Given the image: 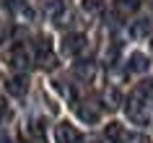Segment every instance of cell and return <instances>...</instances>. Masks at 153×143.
I'll list each match as a JSON object with an SVG mask.
<instances>
[{
  "instance_id": "obj_1",
  "label": "cell",
  "mask_w": 153,
  "mask_h": 143,
  "mask_svg": "<svg viewBox=\"0 0 153 143\" xmlns=\"http://www.w3.org/2000/svg\"><path fill=\"white\" fill-rule=\"evenodd\" d=\"M125 112H127V117L137 125H145V120H148V112H145V102L140 99V94H132L125 104Z\"/></svg>"
},
{
  "instance_id": "obj_2",
  "label": "cell",
  "mask_w": 153,
  "mask_h": 143,
  "mask_svg": "<svg viewBox=\"0 0 153 143\" xmlns=\"http://www.w3.org/2000/svg\"><path fill=\"white\" fill-rule=\"evenodd\" d=\"M36 63H39L44 70H52V68L57 65V57H55V52H52V44H49V39H44V37L36 42Z\"/></svg>"
},
{
  "instance_id": "obj_3",
  "label": "cell",
  "mask_w": 153,
  "mask_h": 143,
  "mask_svg": "<svg viewBox=\"0 0 153 143\" xmlns=\"http://www.w3.org/2000/svg\"><path fill=\"white\" fill-rule=\"evenodd\" d=\"M5 60H8V65L13 70H26V68H29V52H26L21 44H16V47L10 49L8 55H5Z\"/></svg>"
},
{
  "instance_id": "obj_4",
  "label": "cell",
  "mask_w": 153,
  "mask_h": 143,
  "mask_svg": "<svg viewBox=\"0 0 153 143\" xmlns=\"http://www.w3.org/2000/svg\"><path fill=\"white\" fill-rule=\"evenodd\" d=\"M73 76L81 78L83 83L94 81V76H96V63H94V60H78V63L73 65Z\"/></svg>"
},
{
  "instance_id": "obj_5",
  "label": "cell",
  "mask_w": 153,
  "mask_h": 143,
  "mask_svg": "<svg viewBox=\"0 0 153 143\" xmlns=\"http://www.w3.org/2000/svg\"><path fill=\"white\" fill-rule=\"evenodd\" d=\"M86 37H83V34H70V37H68V39L62 42V52L65 55H81L83 49H86Z\"/></svg>"
},
{
  "instance_id": "obj_6",
  "label": "cell",
  "mask_w": 153,
  "mask_h": 143,
  "mask_svg": "<svg viewBox=\"0 0 153 143\" xmlns=\"http://www.w3.org/2000/svg\"><path fill=\"white\" fill-rule=\"evenodd\" d=\"M57 143H81V133L70 122H60L57 125Z\"/></svg>"
},
{
  "instance_id": "obj_7",
  "label": "cell",
  "mask_w": 153,
  "mask_h": 143,
  "mask_svg": "<svg viewBox=\"0 0 153 143\" xmlns=\"http://www.w3.org/2000/svg\"><path fill=\"white\" fill-rule=\"evenodd\" d=\"M151 68V60H148V55H143V52H132L127 60V70L130 73H145Z\"/></svg>"
},
{
  "instance_id": "obj_8",
  "label": "cell",
  "mask_w": 153,
  "mask_h": 143,
  "mask_svg": "<svg viewBox=\"0 0 153 143\" xmlns=\"http://www.w3.org/2000/svg\"><path fill=\"white\" fill-rule=\"evenodd\" d=\"M5 88H8L10 96H24L26 91H29V78H26V76H13V78H8Z\"/></svg>"
},
{
  "instance_id": "obj_9",
  "label": "cell",
  "mask_w": 153,
  "mask_h": 143,
  "mask_svg": "<svg viewBox=\"0 0 153 143\" xmlns=\"http://www.w3.org/2000/svg\"><path fill=\"white\" fill-rule=\"evenodd\" d=\"M151 29H153L151 18H137V21H132V26H130V34H132V39H145V37L151 34Z\"/></svg>"
},
{
  "instance_id": "obj_10",
  "label": "cell",
  "mask_w": 153,
  "mask_h": 143,
  "mask_svg": "<svg viewBox=\"0 0 153 143\" xmlns=\"http://www.w3.org/2000/svg\"><path fill=\"white\" fill-rule=\"evenodd\" d=\"M104 135H106V141H112V143H122L125 141V127H122V122H109L104 127Z\"/></svg>"
},
{
  "instance_id": "obj_11",
  "label": "cell",
  "mask_w": 153,
  "mask_h": 143,
  "mask_svg": "<svg viewBox=\"0 0 153 143\" xmlns=\"http://www.w3.org/2000/svg\"><path fill=\"white\" fill-rule=\"evenodd\" d=\"M10 8H13V13H16L21 21H31L34 18V10L29 8V5H24V3H13V0H10Z\"/></svg>"
},
{
  "instance_id": "obj_12",
  "label": "cell",
  "mask_w": 153,
  "mask_h": 143,
  "mask_svg": "<svg viewBox=\"0 0 153 143\" xmlns=\"http://www.w3.org/2000/svg\"><path fill=\"white\" fill-rule=\"evenodd\" d=\"M75 112H78V117L86 120V122H96V120H99V112H94L88 104H81V107H78Z\"/></svg>"
},
{
  "instance_id": "obj_13",
  "label": "cell",
  "mask_w": 153,
  "mask_h": 143,
  "mask_svg": "<svg viewBox=\"0 0 153 143\" xmlns=\"http://www.w3.org/2000/svg\"><path fill=\"white\" fill-rule=\"evenodd\" d=\"M117 8L120 13H135L140 8V0H117Z\"/></svg>"
},
{
  "instance_id": "obj_14",
  "label": "cell",
  "mask_w": 153,
  "mask_h": 143,
  "mask_svg": "<svg viewBox=\"0 0 153 143\" xmlns=\"http://www.w3.org/2000/svg\"><path fill=\"white\" fill-rule=\"evenodd\" d=\"M81 5L88 13H99V10H104V0H81Z\"/></svg>"
},
{
  "instance_id": "obj_15",
  "label": "cell",
  "mask_w": 153,
  "mask_h": 143,
  "mask_svg": "<svg viewBox=\"0 0 153 143\" xmlns=\"http://www.w3.org/2000/svg\"><path fill=\"white\" fill-rule=\"evenodd\" d=\"M106 107H109V109H114V107H120L122 104V96H120V91H117V88H109V91H106Z\"/></svg>"
},
{
  "instance_id": "obj_16",
  "label": "cell",
  "mask_w": 153,
  "mask_h": 143,
  "mask_svg": "<svg viewBox=\"0 0 153 143\" xmlns=\"http://www.w3.org/2000/svg\"><path fill=\"white\" fill-rule=\"evenodd\" d=\"M140 94H143V96H153V78L140 81Z\"/></svg>"
},
{
  "instance_id": "obj_17",
  "label": "cell",
  "mask_w": 153,
  "mask_h": 143,
  "mask_svg": "<svg viewBox=\"0 0 153 143\" xmlns=\"http://www.w3.org/2000/svg\"><path fill=\"white\" fill-rule=\"evenodd\" d=\"M125 141L127 143H148V138L140 135V133H135V135H125Z\"/></svg>"
},
{
  "instance_id": "obj_18",
  "label": "cell",
  "mask_w": 153,
  "mask_h": 143,
  "mask_svg": "<svg viewBox=\"0 0 153 143\" xmlns=\"http://www.w3.org/2000/svg\"><path fill=\"white\" fill-rule=\"evenodd\" d=\"M8 37H10V26L5 21H0V42H5Z\"/></svg>"
},
{
  "instance_id": "obj_19",
  "label": "cell",
  "mask_w": 153,
  "mask_h": 143,
  "mask_svg": "<svg viewBox=\"0 0 153 143\" xmlns=\"http://www.w3.org/2000/svg\"><path fill=\"white\" fill-rule=\"evenodd\" d=\"M3 112H5V99L0 96V115H3Z\"/></svg>"
},
{
  "instance_id": "obj_20",
  "label": "cell",
  "mask_w": 153,
  "mask_h": 143,
  "mask_svg": "<svg viewBox=\"0 0 153 143\" xmlns=\"http://www.w3.org/2000/svg\"><path fill=\"white\" fill-rule=\"evenodd\" d=\"M0 143H8V138H5V135H3V133H0Z\"/></svg>"
},
{
  "instance_id": "obj_21",
  "label": "cell",
  "mask_w": 153,
  "mask_h": 143,
  "mask_svg": "<svg viewBox=\"0 0 153 143\" xmlns=\"http://www.w3.org/2000/svg\"><path fill=\"white\" fill-rule=\"evenodd\" d=\"M88 143H101V141H99V138H91V141Z\"/></svg>"
},
{
  "instance_id": "obj_22",
  "label": "cell",
  "mask_w": 153,
  "mask_h": 143,
  "mask_svg": "<svg viewBox=\"0 0 153 143\" xmlns=\"http://www.w3.org/2000/svg\"><path fill=\"white\" fill-rule=\"evenodd\" d=\"M0 3H3V5H10V0H0Z\"/></svg>"
}]
</instances>
